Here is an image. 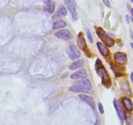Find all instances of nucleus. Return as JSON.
Returning <instances> with one entry per match:
<instances>
[{
    "label": "nucleus",
    "instance_id": "obj_1",
    "mask_svg": "<svg viewBox=\"0 0 133 125\" xmlns=\"http://www.w3.org/2000/svg\"><path fill=\"white\" fill-rule=\"evenodd\" d=\"M96 70L101 79V83L106 88L109 89L112 85V81L107 70L103 65L101 60L97 59L96 62Z\"/></svg>",
    "mask_w": 133,
    "mask_h": 125
},
{
    "label": "nucleus",
    "instance_id": "obj_2",
    "mask_svg": "<svg viewBox=\"0 0 133 125\" xmlns=\"http://www.w3.org/2000/svg\"><path fill=\"white\" fill-rule=\"evenodd\" d=\"M92 83L87 78H83L75 82L74 85L69 89V91L75 92H88L92 90Z\"/></svg>",
    "mask_w": 133,
    "mask_h": 125
},
{
    "label": "nucleus",
    "instance_id": "obj_3",
    "mask_svg": "<svg viewBox=\"0 0 133 125\" xmlns=\"http://www.w3.org/2000/svg\"><path fill=\"white\" fill-rule=\"evenodd\" d=\"M96 33H97V36H99L101 41L103 42L104 44L107 46V47H112L114 45L115 41L113 39L109 36L107 34L105 33V30L101 27H97L96 29Z\"/></svg>",
    "mask_w": 133,
    "mask_h": 125
},
{
    "label": "nucleus",
    "instance_id": "obj_4",
    "mask_svg": "<svg viewBox=\"0 0 133 125\" xmlns=\"http://www.w3.org/2000/svg\"><path fill=\"white\" fill-rule=\"evenodd\" d=\"M66 53H67L69 57L72 60L78 59L81 56L80 51L78 49L77 47L74 44L70 46V47L68 48L67 51H66Z\"/></svg>",
    "mask_w": 133,
    "mask_h": 125
},
{
    "label": "nucleus",
    "instance_id": "obj_5",
    "mask_svg": "<svg viewBox=\"0 0 133 125\" xmlns=\"http://www.w3.org/2000/svg\"><path fill=\"white\" fill-rule=\"evenodd\" d=\"M64 3L65 5L67 7V9L70 11L73 20L74 21H76L78 19V16L74 3L72 2L71 0H64Z\"/></svg>",
    "mask_w": 133,
    "mask_h": 125
},
{
    "label": "nucleus",
    "instance_id": "obj_6",
    "mask_svg": "<svg viewBox=\"0 0 133 125\" xmlns=\"http://www.w3.org/2000/svg\"><path fill=\"white\" fill-rule=\"evenodd\" d=\"M113 104H114V108H115L118 117H119V120H120L121 122H122V124L123 122V121H124L125 117V115L123 108H122V105L119 104V102H118V100H116V99L115 100H114Z\"/></svg>",
    "mask_w": 133,
    "mask_h": 125
},
{
    "label": "nucleus",
    "instance_id": "obj_7",
    "mask_svg": "<svg viewBox=\"0 0 133 125\" xmlns=\"http://www.w3.org/2000/svg\"><path fill=\"white\" fill-rule=\"evenodd\" d=\"M55 35L58 39L66 40H70V39H71L73 38L72 34L70 33V31H69L67 29H62L57 31L55 33Z\"/></svg>",
    "mask_w": 133,
    "mask_h": 125
},
{
    "label": "nucleus",
    "instance_id": "obj_8",
    "mask_svg": "<svg viewBox=\"0 0 133 125\" xmlns=\"http://www.w3.org/2000/svg\"><path fill=\"white\" fill-rule=\"evenodd\" d=\"M114 61L119 65L125 64L127 61V56L125 53L122 52H118L114 53Z\"/></svg>",
    "mask_w": 133,
    "mask_h": 125
},
{
    "label": "nucleus",
    "instance_id": "obj_9",
    "mask_svg": "<svg viewBox=\"0 0 133 125\" xmlns=\"http://www.w3.org/2000/svg\"><path fill=\"white\" fill-rule=\"evenodd\" d=\"M77 46L81 50L85 51L86 49L87 48V42H86L85 39H84V35H83L82 32L79 33L78 34L77 36Z\"/></svg>",
    "mask_w": 133,
    "mask_h": 125
},
{
    "label": "nucleus",
    "instance_id": "obj_10",
    "mask_svg": "<svg viewBox=\"0 0 133 125\" xmlns=\"http://www.w3.org/2000/svg\"><path fill=\"white\" fill-rule=\"evenodd\" d=\"M79 97L80 98L81 100H83V101L85 103H87V104H88V105H89L92 109H96V104H95V101L92 96L81 94V95H79Z\"/></svg>",
    "mask_w": 133,
    "mask_h": 125
},
{
    "label": "nucleus",
    "instance_id": "obj_11",
    "mask_svg": "<svg viewBox=\"0 0 133 125\" xmlns=\"http://www.w3.org/2000/svg\"><path fill=\"white\" fill-rule=\"evenodd\" d=\"M87 77V73L84 69H81V70H78V71L75 72L71 74L70 78L71 79H79V78H86Z\"/></svg>",
    "mask_w": 133,
    "mask_h": 125
},
{
    "label": "nucleus",
    "instance_id": "obj_12",
    "mask_svg": "<svg viewBox=\"0 0 133 125\" xmlns=\"http://www.w3.org/2000/svg\"><path fill=\"white\" fill-rule=\"evenodd\" d=\"M96 45H97V48H98L99 51V52L101 53V54L103 56L107 57V56L109 55L110 52H109V49H108L107 46L104 45L103 44H102L101 42H97Z\"/></svg>",
    "mask_w": 133,
    "mask_h": 125
},
{
    "label": "nucleus",
    "instance_id": "obj_13",
    "mask_svg": "<svg viewBox=\"0 0 133 125\" xmlns=\"http://www.w3.org/2000/svg\"><path fill=\"white\" fill-rule=\"evenodd\" d=\"M122 102L125 109H127V111H132L133 104L131 99L127 97H124L122 98Z\"/></svg>",
    "mask_w": 133,
    "mask_h": 125
},
{
    "label": "nucleus",
    "instance_id": "obj_14",
    "mask_svg": "<svg viewBox=\"0 0 133 125\" xmlns=\"http://www.w3.org/2000/svg\"><path fill=\"white\" fill-rule=\"evenodd\" d=\"M84 61L83 60H78V61L71 63L70 65V66H69V68L72 70H77V69L79 68L83 67L84 66Z\"/></svg>",
    "mask_w": 133,
    "mask_h": 125
},
{
    "label": "nucleus",
    "instance_id": "obj_15",
    "mask_svg": "<svg viewBox=\"0 0 133 125\" xmlns=\"http://www.w3.org/2000/svg\"><path fill=\"white\" fill-rule=\"evenodd\" d=\"M67 10H66V8L63 6V5H61L59 7V9L57 10V13L55 15L54 18L56 17H61V16H64L67 15Z\"/></svg>",
    "mask_w": 133,
    "mask_h": 125
},
{
    "label": "nucleus",
    "instance_id": "obj_16",
    "mask_svg": "<svg viewBox=\"0 0 133 125\" xmlns=\"http://www.w3.org/2000/svg\"><path fill=\"white\" fill-rule=\"evenodd\" d=\"M66 26V22L63 20H58L56 21L53 23V29H58L62 28V27H64Z\"/></svg>",
    "mask_w": 133,
    "mask_h": 125
},
{
    "label": "nucleus",
    "instance_id": "obj_17",
    "mask_svg": "<svg viewBox=\"0 0 133 125\" xmlns=\"http://www.w3.org/2000/svg\"><path fill=\"white\" fill-rule=\"evenodd\" d=\"M55 9V4L54 2L51 3L50 4H48V5L45 7L44 8V10L45 12H48L49 14H52V13L54 12Z\"/></svg>",
    "mask_w": 133,
    "mask_h": 125
},
{
    "label": "nucleus",
    "instance_id": "obj_18",
    "mask_svg": "<svg viewBox=\"0 0 133 125\" xmlns=\"http://www.w3.org/2000/svg\"><path fill=\"white\" fill-rule=\"evenodd\" d=\"M125 119L126 121V123L127 125H132L133 124V117L131 114L127 113L125 117Z\"/></svg>",
    "mask_w": 133,
    "mask_h": 125
},
{
    "label": "nucleus",
    "instance_id": "obj_19",
    "mask_svg": "<svg viewBox=\"0 0 133 125\" xmlns=\"http://www.w3.org/2000/svg\"><path fill=\"white\" fill-rule=\"evenodd\" d=\"M87 36H88V39L89 40V41L91 43L93 42L94 40H93V36H92V33H91L89 29L87 30Z\"/></svg>",
    "mask_w": 133,
    "mask_h": 125
},
{
    "label": "nucleus",
    "instance_id": "obj_20",
    "mask_svg": "<svg viewBox=\"0 0 133 125\" xmlns=\"http://www.w3.org/2000/svg\"><path fill=\"white\" fill-rule=\"evenodd\" d=\"M98 109H99V111H100V113H101V114H103L104 113V108H103V105L101 103H99Z\"/></svg>",
    "mask_w": 133,
    "mask_h": 125
},
{
    "label": "nucleus",
    "instance_id": "obj_21",
    "mask_svg": "<svg viewBox=\"0 0 133 125\" xmlns=\"http://www.w3.org/2000/svg\"><path fill=\"white\" fill-rule=\"evenodd\" d=\"M103 3L105 4V5L107 7H110V4L109 2V0H102Z\"/></svg>",
    "mask_w": 133,
    "mask_h": 125
},
{
    "label": "nucleus",
    "instance_id": "obj_22",
    "mask_svg": "<svg viewBox=\"0 0 133 125\" xmlns=\"http://www.w3.org/2000/svg\"><path fill=\"white\" fill-rule=\"evenodd\" d=\"M126 20H127V23H129V16H126Z\"/></svg>",
    "mask_w": 133,
    "mask_h": 125
},
{
    "label": "nucleus",
    "instance_id": "obj_23",
    "mask_svg": "<svg viewBox=\"0 0 133 125\" xmlns=\"http://www.w3.org/2000/svg\"><path fill=\"white\" fill-rule=\"evenodd\" d=\"M51 2V0H45V3L46 4H49Z\"/></svg>",
    "mask_w": 133,
    "mask_h": 125
},
{
    "label": "nucleus",
    "instance_id": "obj_24",
    "mask_svg": "<svg viewBox=\"0 0 133 125\" xmlns=\"http://www.w3.org/2000/svg\"><path fill=\"white\" fill-rule=\"evenodd\" d=\"M131 79L132 81V82H133V72L131 73Z\"/></svg>",
    "mask_w": 133,
    "mask_h": 125
},
{
    "label": "nucleus",
    "instance_id": "obj_25",
    "mask_svg": "<svg viewBox=\"0 0 133 125\" xmlns=\"http://www.w3.org/2000/svg\"><path fill=\"white\" fill-rule=\"evenodd\" d=\"M95 125H100L99 121L98 120H97V121H96V124H95Z\"/></svg>",
    "mask_w": 133,
    "mask_h": 125
},
{
    "label": "nucleus",
    "instance_id": "obj_26",
    "mask_svg": "<svg viewBox=\"0 0 133 125\" xmlns=\"http://www.w3.org/2000/svg\"><path fill=\"white\" fill-rule=\"evenodd\" d=\"M131 39H132V40H133V33H131Z\"/></svg>",
    "mask_w": 133,
    "mask_h": 125
},
{
    "label": "nucleus",
    "instance_id": "obj_27",
    "mask_svg": "<svg viewBox=\"0 0 133 125\" xmlns=\"http://www.w3.org/2000/svg\"><path fill=\"white\" fill-rule=\"evenodd\" d=\"M131 14H132V16L133 17V9H131Z\"/></svg>",
    "mask_w": 133,
    "mask_h": 125
},
{
    "label": "nucleus",
    "instance_id": "obj_28",
    "mask_svg": "<svg viewBox=\"0 0 133 125\" xmlns=\"http://www.w3.org/2000/svg\"><path fill=\"white\" fill-rule=\"evenodd\" d=\"M131 47H132V48L133 49V43H131Z\"/></svg>",
    "mask_w": 133,
    "mask_h": 125
},
{
    "label": "nucleus",
    "instance_id": "obj_29",
    "mask_svg": "<svg viewBox=\"0 0 133 125\" xmlns=\"http://www.w3.org/2000/svg\"><path fill=\"white\" fill-rule=\"evenodd\" d=\"M131 2L133 3V0H131Z\"/></svg>",
    "mask_w": 133,
    "mask_h": 125
}]
</instances>
